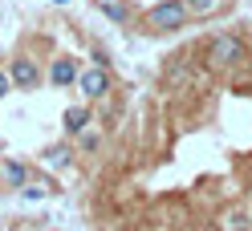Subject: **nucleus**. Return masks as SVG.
Here are the masks:
<instances>
[{
  "label": "nucleus",
  "mask_w": 252,
  "mask_h": 231,
  "mask_svg": "<svg viewBox=\"0 0 252 231\" xmlns=\"http://www.w3.org/2000/svg\"><path fill=\"white\" fill-rule=\"evenodd\" d=\"M244 57H248V49H244V41L236 33H220V37L208 41V65L212 69H232V65H240Z\"/></svg>",
  "instance_id": "nucleus-1"
},
{
  "label": "nucleus",
  "mask_w": 252,
  "mask_h": 231,
  "mask_svg": "<svg viewBox=\"0 0 252 231\" xmlns=\"http://www.w3.org/2000/svg\"><path fill=\"white\" fill-rule=\"evenodd\" d=\"M187 4L183 0H163V4H155L151 12H147V25L155 28V33H175V28H183L187 25Z\"/></svg>",
  "instance_id": "nucleus-2"
},
{
  "label": "nucleus",
  "mask_w": 252,
  "mask_h": 231,
  "mask_svg": "<svg viewBox=\"0 0 252 231\" xmlns=\"http://www.w3.org/2000/svg\"><path fill=\"white\" fill-rule=\"evenodd\" d=\"M73 85L82 89V98H86V102H98V98L110 94V73H106V65L86 69V73H77V81H73Z\"/></svg>",
  "instance_id": "nucleus-3"
},
{
  "label": "nucleus",
  "mask_w": 252,
  "mask_h": 231,
  "mask_svg": "<svg viewBox=\"0 0 252 231\" xmlns=\"http://www.w3.org/2000/svg\"><path fill=\"white\" fill-rule=\"evenodd\" d=\"M8 77H12V89H37L41 69H37V61H33V57H12Z\"/></svg>",
  "instance_id": "nucleus-4"
},
{
  "label": "nucleus",
  "mask_w": 252,
  "mask_h": 231,
  "mask_svg": "<svg viewBox=\"0 0 252 231\" xmlns=\"http://www.w3.org/2000/svg\"><path fill=\"white\" fill-rule=\"evenodd\" d=\"M77 73H82V69H77V61H73V57H57V61H53V69H49L53 85H61V89L73 85V81H77Z\"/></svg>",
  "instance_id": "nucleus-5"
},
{
  "label": "nucleus",
  "mask_w": 252,
  "mask_h": 231,
  "mask_svg": "<svg viewBox=\"0 0 252 231\" xmlns=\"http://www.w3.org/2000/svg\"><path fill=\"white\" fill-rule=\"evenodd\" d=\"M90 126V105H69L65 110V130L69 134H82Z\"/></svg>",
  "instance_id": "nucleus-6"
},
{
  "label": "nucleus",
  "mask_w": 252,
  "mask_h": 231,
  "mask_svg": "<svg viewBox=\"0 0 252 231\" xmlns=\"http://www.w3.org/2000/svg\"><path fill=\"white\" fill-rule=\"evenodd\" d=\"M0 175H4V182H8V187H25V179H29V171H25V162H4V171H0Z\"/></svg>",
  "instance_id": "nucleus-7"
},
{
  "label": "nucleus",
  "mask_w": 252,
  "mask_h": 231,
  "mask_svg": "<svg viewBox=\"0 0 252 231\" xmlns=\"http://www.w3.org/2000/svg\"><path fill=\"white\" fill-rule=\"evenodd\" d=\"M98 8L106 12L110 21H118V25H122L126 17H130V12H126V4H122V0H98Z\"/></svg>",
  "instance_id": "nucleus-8"
},
{
  "label": "nucleus",
  "mask_w": 252,
  "mask_h": 231,
  "mask_svg": "<svg viewBox=\"0 0 252 231\" xmlns=\"http://www.w3.org/2000/svg\"><path fill=\"white\" fill-rule=\"evenodd\" d=\"M224 231H248L244 211H228V215H224Z\"/></svg>",
  "instance_id": "nucleus-9"
},
{
  "label": "nucleus",
  "mask_w": 252,
  "mask_h": 231,
  "mask_svg": "<svg viewBox=\"0 0 252 231\" xmlns=\"http://www.w3.org/2000/svg\"><path fill=\"white\" fill-rule=\"evenodd\" d=\"M183 4H187V12H212L216 0H183Z\"/></svg>",
  "instance_id": "nucleus-10"
},
{
  "label": "nucleus",
  "mask_w": 252,
  "mask_h": 231,
  "mask_svg": "<svg viewBox=\"0 0 252 231\" xmlns=\"http://www.w3.org/2000/svg\"><path fill=\"white\" fill-rule=\"evenodd\" d=\"M98 142H102L98 134H86V130H82V146H86V150H98Z\"/></svg>",
  "instance_id": "nucleus-11"
},
{
  "label": "nucleus",
  "mask_w": 252,
  "mask_h": 231,
  "mask_svg": "<svg viewBox=\"0 0 252 231\" xmlns=\"http://www.w3.org/2000/svg\"><path fill=\"white\" fill-rule=\"evenodd\" d=\"M8 89H12V77H8L4 69H0V98H4V94H8Z\"/></svg>",
  "instance_id": "nucleus-12"
},
{
  "label": "nucleus",
  "mask_w": 252,
  "mask_h": 231,
  "mask_svg": "<svg viewBox=\"0 0 252 231\" xmlns=\"http://www.w3.org/2000/svg\"><path fill=\"white\" fill-rule=\"evenodd\" d=\"M53 4H69V0H53Z\"/></svg>",
  "instance_id": "nucleus-13"
}]
</instances>
